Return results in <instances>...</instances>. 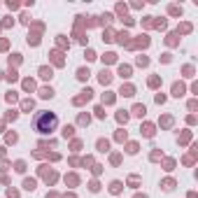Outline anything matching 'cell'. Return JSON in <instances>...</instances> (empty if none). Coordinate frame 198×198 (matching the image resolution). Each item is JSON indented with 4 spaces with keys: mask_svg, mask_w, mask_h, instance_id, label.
<instances>
[{
    "mask_svg": "<svg viewBox=\"0 0 198 198\" xmlns=\"http://www.w3.org/2000/svg\"><path fill=\"white\" fill-rule=\"evenodd\" d=\"M156 103H159V105H163V103H166V96H163V93H156Z\"/></svg>",
    "mask_w": 198,
    "mask_h": 198,
    "instance_id": "cell-50",
    "label": "cell"
},
{
    "mask_svg": "<svg viewBox=\"0 0 198 198\" xmlns=\"http://www.w3.org/2000/svg\"><path fill=\"white\" fill-rule=\"evenodd\" d=\"M96 117H98V119H105V107H103V105L96 107Z\"/></svg>",
    "mask_w": 198,
    "mask_h": 198,
    "instance_id": "cell-39",
    "label": "cell"
},
{
    "mask_svg": "<svg viewBox=\"0 0 198 198\" xmlns=\"http://www.w3.org/2000/svg\"><path fill=\"white\" fill-rule=\"evenodd\" d=\"M114 58H117V54H112V51H107V54L103 56V63H114Z\"/></svg>",
    "mask_w": 198,
    "mask_h": 198,
    "instance_id": "cell-26",
    "label": "cell"
},
{
    "mask_svg": "<svg viewBox=\"0 0 198 198\" xmlns=\"http://www.w3.org/2000/svg\"><path fill=\"white\" fill-rule=\"evenodd\" d=\"M65 184H72V187H75V184H79V177H77V175H70V177H65Z\"/></svg>",
    "mask_w": 198,
    "mask_h": 198,
    "instance_id": "cell-31",
    "label": "cell"
},
{
    "mask_svg": "<svg viewBox=\"0 0 198 198\" xmlns=\"http://www.w3.org/2000/svg\"><path fill=\"white\" fill-rule=\"evenodd\" d=\"M100 19H103V23H110V21H112V14H107V12H105Z\"/></svg>",
    "mask_w": 198,
    "mask_h": 198,
    "instance_id": "cell-49",
    "label": "cell"
},
{
    "mask_svg": "<svg viewBox=\"0 0 198 198\" xmlns=\"http://www.w3.org/2000/svg\"><path fill=\"white\" fill-rule=\"evenodd\" d=\"M37 75H40L42 79H51V77H54V70H51V68H47V65H42V68L37 70Z\"/></svg>",
    "mask_w": 198,
    "mask_h": 198,
    "instance_id": "cell-8",
    "label": "cell"
},
{
    "mask_svg": "<svg viewBox=\"0 0 198 198\" xmlns=\"http://www.w3.org/2000/svg\"><path fill=\"white\" fill-rule=\"evenodd\" d=\"M138 184H140V177H138V175H131V177H128V187H138Z\"/></svg>",
    "mask_w": 198,
    "mask_h": 198,
    "instance_id": "cell-27",
    "label": "cell"
},
{
    "mask_svg": "<svg viewBox=\"0 0 198 198\" xmlns=\"http://www.w3.org/2000/svg\"><path fill=\"white\" fill-rule=\"evenodd\" d=\"M119 96H124V98H133V96H135V86H133V84H121Z\"/></svg>",
    "mask_w": 198,
    "mask_h": 198,
    "instance_id": "cell-3",
    "label": "cell"
},
{
    "mask_svg": "<svg viewBox=\"0 0 198 198\" xmlns=\"http://www.w3.org/2000/svg\"><path fill=\"white\" fill-rule=\"evenodd\" d=\"M84 58H86V61H93V58H98V56H96L93 49H86V51H84Z\"/></svg>",
    "mask_w": 198,
    "mask_h": 198,
    "instance_id": "cell-29",
    "label": "cell"
},
{
    "mask_svg": "<svg viewBox=\"0 0 198 198\" xmlns=\"http://www.w3.org/2000/svg\"><path fill=\"white\" fill-rule=\"evenodd\" d=\"M98 79H100V84H103V86H107L110 82H112V72H110V70H105V68H103V70L98 72Z\"/></svg>",
    "mask_w": 198,
    "mask_h": 198,
    "instance_id": "cell-6",
    "label": "cell"
},
{
    "mask_svg": "<svg viewBox=\"0 0 198 198\" xmlns=\"http://www.w3.org/2000/svg\"><path fill=\"white\" fill-rule=\"evenodd\" d=\"M168 12H170L172 17H182V7H177V5H170V7H168Z\"/></svg>",
    "mask_w": 198,
    "mask_h": 198,
    "instance_id": "cell-24",
    "label": "cell"
},
{
    "mask_svg": "<svg viewBox=\"0 0 198 198\" xmlns=\"http://www.w3.org/2000/svg\"><path fill=\"white\" fill-rule=\"evenodd\" d=\"M7 198H19V191L17 189H7Z\"/></svg>",
    "mask_w": 198,
    "mask_h": 198,
    "instance_id": "cell-46",
    "label": "cell"
},
{
    "mask_svg": "<svg viewBox=\"0 0 198 198\" xmlns=\"http://www.w3.org/2000/svg\"><path fill=\"white\" fill-rule=\"evenodd\" d=\"M103 103H105V105H112V103H114V93H112V91L103 93Z\"/></svg>",
    "mask_w": 198,
    "mask_h": 198,
    "instance_id": "cell-19",
    "label": "cell"
},
{
    "mask_svg": "<svg viewBox=\"0 0 198 198\" xmlns=\"http://www.w3.org/2000/svg\"><path fill=\"white\" fill-rule=\"evenodd\" d=\"M54 93H56V91L51 89V86H45V89H40V98L49 100V98H54Z\"/></svg>",
    "mask_w": 198,
    "mask_h": 198,
    "instance_id": "cell-12",
    "label": "cell"
},
{
    "mask_svg": "<svg viewBox=\"0 0 198 198\" xmlns=\"http://www.w3.org/2000/svg\"><path fill=\"white\" fill-rule=\"evenodd\" d=\"M21 107H23V112H30V110L35 107V103H33V100H23V103H21Z\"/></svg>",
    "mask_w": 198,
    "mask_h": 198,
    "instance_id": "cell-25",
    "label": "cell"
},
{
    "mask_svg": "<svg viewBox=\"0 0 198 198\" xmlns=\"http://www.w3.org/2000/svg\"><path fill=\"white\" fill-rule=\"evenodd\" d=\"M133 198H147V196H144V193H135Z\"/></svg>",
    "mask_w": 198,
    "mask_h": 198,
    "instance_id": "cell-59",
    "label": "cell"
},
{
    "mask_svg": "<svg viewBox=\"0 0 198 198\" xmlns=\"http://www.w3.org/2000/svg\"><path fill=\"white\" fill-rule=\"evenodd\" d=\"M56 126H58V117L56 112H49V110H42V112H35L33 117V131L40 135H49L54 133Z\"/></svg>",
    "mask_w": 198,
    "mask_h": 198,
    "instance_id": "cell-1",
    "label": "cell"
},
{
    "mask_svg": "<svg viewBox=\"0 0 198 198\" xmlns=\"http://www.w3.org/2000/svg\"><path fill=\"white\" fill-rule=\"evenodd\" d=\"M161 187H163V191H172V189H175V180H170V177H168V180L161 182Z\"/></svg>",
    "mask_w": 198,
    "mask_h": 198,
    "instance_id": "cell-17",
    "label": "cell"
},
{
    "mask_svg": "<svg viewBox=\"0 0 198 198\" xmlns=\"http://www.w3.org/2000/svg\"><path fill=\"white\" fill-rule=\"evenodd\" d=\"M65 198H75V193H70V196H65Z\"/></svg>",
    "mask_w": 198,
    "mask_h": 198,
    "instance_id": "cell-60",
    "label": "cell"
},
{
    "mask_svg": "<svg viewBox=\"0 0 198 198\" xmlns=\"http://www.w3.org/2000/svg\"><path fill=\"white\" fill-rule=\"evenodd\" d=\"M177 33H191V23H182V26L177 28Z\"/></svg>",
    "mask_w": 198,
    "mask_h": 198,
    "instance_id": "cell-38",
    "label": "cell"
},
{
    "mask_svg": "<svg viewBox=\"0 0 198 198\" xmlns=\"http://www.w3.org/2000/svg\"><path fill=\"white\" fill-rule=\"evenodd\" d=\"M161 61H163V63H170L172 56H170V54H163V56H161Z\"/></svg>",
    "mask_w": 198,
    "mask_h": 198,
    "instance_id": "cell-52",
    "label": "cell"
},
{
    "mask_svg": "<svg viewBox=\"0 0 198 198\" xmlns=\"http://www.w3.org/2000/svg\"><path fill=\"white\" fill-rule=\"evenodd\" d=\"M51 56H54V63H56V65H63V58H61V54H58V51H54Z\"/></svg>",
    "mask_w": 198,
    "mask_h": 198,
    "instance_id": "cell-41",
    "label": "cell"
},
{
    "mask_svg": "<svg viewBox=\"0 0 198 198\" xmlns=\"http://www.w3.org/2000/svg\"><path fill=\"white\" fill-rule=\"evenodd\" d=\"M140 133H142V138H154V133H156V128H154V124H149V121H144L142 126H140Z\"/></svg>",
    "mask_w": 198,
    "mask_h": 198,
    "instance_id": "cell-2",
    "label": "cell"
},
{
    "mask_svg": "<svg viewBox=\"0 0 198 198\" xmlns=\"http://www.w3.org/2000/svg\"><path fill=\"white\" fill-rule=\"evenodd\" d=\"M5 77H7L9 82H17V79H19V75H17V70H14V68H12V70H9L7 75H5Z\"/></svg>",
    "mask_w": 198,
    "mask_h": 198,
    "instance_id": "cell-33",
    "label": "cell"
},
{
    "mask_svg": "<svg viewBox=\"0 0 198 198\" xmlns=\"http://www.w3.org/2000/svg\"><path fill=\"white\" fill-rule=\"evenodd\" d=\"M189 138H191V133H189V131H184V133H182L180 138H177V142H182V144H184V142H189Z\"/></svg>",
    "mask_w": 198,
    "mask_h": 198,
    "instance_id": "cell-30",
    "label": "cell"
},
{
    "mask_svg": "<svg viewBox=\"0 0 198 198\" xmlns=\"http://www.w3.org/2000/svg\"><path fill=\"white\" fill-rule=\"evenodd\" d=\"M184 77H193V68H191V65H184Z\"/></svg>",
    "mask_w": 198,
    "mask_h": 198,
    "instance_id": "cell-40",
    "label": "cell"
},
{
    "mask_svg": "<svg viewBox=\"0 0 198 198\" xmlns=\"http://www.w3.org/2000/svg\"><path fill=\"white\" fill-rule=\"evenodd\" d=\"M128 119H131V114H128L126 110H119V112H117V121H119V124H124V126H126Z\"/></svg>",
    "mask_w": 198,
    "mask_h": 198,
    "instance_id": "cell-13",
    "label": "cell"
},
{
    "mask_svg": "<svg viewBox=\"0 0 198 198\" xmlns=\"http://www.w3.org/2000/svg\"><path fill=\"white\" fill-rule=\"evenodd\" d=\"M17 100V91H7V103H14Z\"/></svg>",
    "mask_w": 198,
    "mask_h": 198,
    "instance_id": "cell-43",
    "label": "cell"
},
{
    "mask_svg": "<svg viewBox=\"0 0 198 198\" xmlns=\"http://www.w3.org/2000/svg\"><path fill=\"white\" fill-rule=\"evenodd\" d=\"M91 98H93V91H91V89H84L79 98H75V105H82L84 100H91Z\"/></svg>",
    "mask_w": 198,
    "mask_h": 198,
    "instance_id": "cell-7",
    "label": "cell"
},
{
    "mask_svg": "<svg viewBox=\"0 0 198 198\" xmlns=\"http://www.w3.org/2000/svg\"><path fill=\"white\" fill-rule=\"evenodd\" d=\"M147 84H149V89H159V86H161V77H149Z\"/></svg>",
    "mask_w": 198,
    "mask_h": 198,
    "instance_id": "cell-18",
    "label": "cell"
},
{
    "mask_svg": "<svg viewBox=\"0 0 198 198\" xmlns=\"http://www.w3.org/2000/svg\"><path fill=\"white\" fill-rule=\"evenodd\" d=\"M26 42H28V45H33V47H37V45H40V37H37V35H28Z\"/></svg>",
    "mask_w": 198,
    "mask_h": 198,
    "instance_id": "cell-34",
    "label": "cell"
},
{
    "mask_svg": "<svg viewBox=\"0 0 198 198\" xmlns=\"http://www.w3.org/2000/svg\"><path fill=\"white\" fill-rule=\"evenodd\" d=\"M72 135H75V126H72V124L63 126V138H72Z\"/></svg>",
    "mask_w": 198,
    "mask_h": 198,
    "instance_id": "cell-20",
    "label": "cell"
},
{
    "mask_svg": "<svg viewBox=\"0 0 198 198\" xmlns=\"http://www.w3.org/2000/svg\"><path fill=\"white\" fill-rule=\"evenodd\" d=\"M89 189L93 191V193H96V191H100V184H98V182H96V180H93V182H91V184H89Z\"/></svg>",
    "mask_w": 198,
    "mask_h": 198,
    "instance_id": "cell-45",
    "label": "cell"
},
{
    "mask_svg": "<svg viewBox=\"0 0 198 198\" xmlns=\"http://www.w3.org/2000/svg\"><path fill=\"white\" fill-rule=\"evenodd\" d=\"M35 187H37V182L33 180V177H26V180H23V189L26 191H35Z\"/></svg>",
    "mask_w": 198,
    "mask_h": 198,
    "instance_id": "cell-14",
    "label": "cell"
},
{
    "mask_svg": "<svg viewBox=\"0 0 198 198\" xmlns=\"http://www.w3.org/2000/svg\"><path fill=\"white\" fill-rule=\"evenodd\" d=\"M131 114H133V117H140V119H142L144 114H147V105H142V103H135L133 110H131Z\"/></svg>",
    "mask_w": 198,
    "mask_h": 198,
    "instance_id": "cell-4",
    "label": "cell"
},
{
    "mask_svg": "<svg viewBox=\"0 0 198 198\" xmlns=\"http://www.w3.org/2000/svg\"><path fill=\"white\" fill-rule=\"evenodd\" d=\"M23 89H26V91H33V89H35V82H33V79H26V82H23Z\"/></svg>",
    "mask_w": 198,
    "mask_h": 198,
    "instance_id": "cell-37",
    "label": "cell"
},
{
    "mask_svg": "<svg viewBox=\"0 0 198 198\" xmlns=\"http://www.w3.org/2000/svg\"><path fill=\"white\" fill-rule=\"evenodd\" d=\"M17 140H19L17 133H9V135H7V142H17Z\"/></svg>",
    "mask_w": 198,
    "mask_h": 198,
    "instance_id": "cell-54",
    "label": "cell"
},
{
    "mask_svg": "<svg viewBox=\"0 0 198 198\" xmlns=\"http://www.w3.org/2000/svg\"><path fill=\"white\" fill-rule=\"evenodd\" d=\"M187 198H198V196H196V191H189V193H187Z\"/></svg>",
    "mask_w": 198,
    "mask_h": 198,
    "instance_id": "cell-58",
    "label": "cell"
},
{
    "mask_svg": "<svg viewBox=\"0 0 198 198\" xmlns=\"http://www.w3.org/2000/svg\"><path fill=\"white\" fill-rule=\"evenodd\" d=\"M89 75H91L89 68H79V70H77V79H79V82H86V79H89Z\"/></svg>",
    "mask_w": 198,
    "mask_h": 198,
    "instance_id": "cell-15",
    "label": "cell"
},
{
    "mask_svg": "<svg viewBox=\"0 0 198 198\" xmlns=\"http://www.w3.org/2000/svg\"><path fill=\"white\" fill-rule=\"evenodd\" d=\"M19 61H21V54H12V56H9V65H12V63H19Z\"/></svg>",
    "mask_w": 198,
    "mask_h": 198,
    "instance_id": "cell-42",
    "label": "cell"
},
{
    "mask_svg": "<svg viewBox=\"0 0 198 198\" xmlns=\"http://www.w3.org/2000/svg\"><path fill=\"white\" fill-rule=\"evenodd\" d=\"M161 124H163V126H170L172 119H170V117H163V119H161Z\"/></svg>",
    "mask_w": 198,
    "mask_h": 198,
    "instance_id": "cell-53",
    "label": "cell"
},
{
    "mask_svg": "<svg viewBox=\"0 0 198 198\" xmlns=\"http://www.w3.org/2000/svg\"><path fill=\"white\" fill-rule=\"evenodd\" d=\"M110 161L114 163V166H119V161H121V156H119V154H112V159H110Z\"/></svg>",
    "mask_w": 198,
    "mask_h": 198,
    "instance_id": "cell-48",
    "label": "cell"
},
{
    "mask_svg": "<svg viewBox=\"0 0 198 198\" xmlns=\"http://www.w3.org/2000/svg\"><path fill=\"white\" fill-rule=\"evenodd\" d=\"M175 37H177L175 33H172V35H168V45H177V40H175Z\"/></svg>",
    "mask_w": 198,
    "mask_h": 198,
    "instance_id": "cell-55",
    "label": "cell"
},
{
    "mask_svg": "<svg viewBox=\"0 0 198 198\" xmlns=\"http://www.w3.org/2000/svg\"><path fill=\"white\" fill-rule=\"evenodd\" d=\"M0 49H7V40H0Z\"/></svg>",
    "mask_w": 198,
    "mask_h": 198,
    "instance_id": "cell-57",
    "label": "cell"
},
{
    "mask_svg": "<svg viewBox=\"0 0 198 198\" xmlns=\"http://www.w3.org/2000/svg\"><path fill=\"white\" fill-rule=\"evenodd\" d=\"M114 140H117V142H124V140H126V131H117Z\"/></svg>",
    "mask_w": 198,
    "mask_h": 198,
    "instance_id": "cell-36",
    "label": "cell"
},
{
    "mask_svg": "<svg viewBox=\"0 0 198 198\" xmlns=\"http://www.w3.org/2000/svg\"><path fill=\"white\" fill-rule=\"evenodd\" d=\"M131 72H133L131 65H119V77H121V79H128V77H131Z\"/></svg>",
    "mask_w": 198,
    "mask_h": 198,
    "instance_id": "cell-11",
    "label": "cell"
},
{
    "mask_svg": "<svg viewBox=\"0 0 198 198\" xmlns=\"http://www.w3.org/2000/svg\"><path fill=\"white\" fill-rule=\"evenodd\" d=\"M0 79H2V72H0Z\"/></svg>",
    "mask_w": 198,
    "mask_h": 198,
    "instance_id": "cell-61",
    "label": "cell"
},
{
    "mask_svg": "<svg viewBox=\"0 0 198 198\" xmlns=\"http://www.w3.org/2000/svg\"><path fill=\"white\" fill-rule=\"evenodd\" d=\"M135 47H149V37L140 35V37H138V42H135Z\"/></svg>",
    "mask_w": 198,
    "mask_h": 198,
    "instance_id": "cell-22",
    "label": "cell"
},
{
    "mask_svg": "<svg viewBox=\"0 0 198 198\" xmlns=\"http://www.w3.org/2000/svg\"><path fill=\"white\" fill-rule=\"evenodd\" d=\"M89 121H91L89 114H79V117H77V124H79V126H89Z\"/></svg>",
    "mask_w": 198,
    "mask_h": 198,
    "instance_id": "cell-21",
    "label": "cell"
},
{
    "mask_svg": "<svg viewBox=\"0 0 198 198\" xmlns=\"http://www.w3.org/2000/svg\"><path fill=\"white\" fill-rule=\"evenodd\" d=\"M121 191H124V184H121L119 180L110 182V193H114V196H117V193H121Z\"/></svg>",
    "mask_w": 198,
    "mask_h": 198,
    "instance_id": "cell-9",
    "label": "cell"
},
{
    "mask_svg": "<svg viewBox=\"0 0 198 198\" xmlns=\"http://www.w3.org/2000/svg\"><path fill=\"white\" fill-rule=\"evenodd\" d=\"M196 107H198V100L191 98V100H189V110H196Z\"/></svg>",
    "mask_w": 198,
    "mask_h": 198,
    "instance_id": "cell-51",
    "label": "cell"
},
{
    "mask_svg": "<svg viewBox=\"0 0 198 198\" xmlns=\"http://www.w3.org/2000/svg\"><path fill=\"white\" fill-rule=\"evenodd\" d=\"M14 170H17V172H26V163H23V161H17V163H14Z\"/></svg>",
    "mask_w": 198,
    "mask_h": 198,
    "instance_id": "cell-35",
    "label": "cell"
},
{
    "mask_svg": "<svg viewBox=\"0 0 198 198\" xmlns=\"http://www.w3.org/2000/svg\"><path fill=\"white\" fill-rule=\"evenodd\" d=\"M126 152L128 154H138V142H128L126 144Z\"/></svg>",
    "mask_w": 198,
    "mask_h": 198,
    "instance_id": "cell-28",
    "label": "cell"
},
{
    "mask_svg": "<svg viewBox=\"0 0 198 198\" xmlns=\"http://www.w3.org/2000/svg\"><path fill=\"white\" fill-rule=\"evenodd\" d=\"M114 37H117V42H119V45H128V33H126V30H121V33H117Z\"/></svg>",
    "mask_w": 198,
    "mask_h": 198,
    "instance_id": "cell-16",
    "label": "cell"
},
{
    "mask_svg": "<svg viewBox=\"0 0 198 198\" xmlns=\"http://www.w3.org/2000/svg\"><path fill=\"white\" fill-rule=\"evenodd\" d=\"M184 93H187V86H184L182 82H175V84H172V96H175V98H182Z\"/></svg>",
    "mask_w": 198,
    "mask_h": 198,
    "instance_id": "cell-5",
    "label": "cell"
},
{
    "mask_svg": "<svg viewBox=\"0 0 198 198\" xmlns=\"http://www.w3.org/2000/svg\"><path fill=\"white\" fill-rule=\"evenodd\" d=\"M135 63L140 65V68H147V65H149V58H147V56H138V58H135Z\"/></svg>",
    "mask_w": 198,
    "mask_h": 198,
    "instance_id": "cell-23",
    "label": "cell"
},
{
    "mask_svg": "<svg viewBox=\"0 0 198 198\" xmlns=\"http://www.w3.org/2000/svg\"><path fill=\"white\" fill-rule=\"evenodd\" d=\"M168 23H166V19H161V21H156V28H166Z\"/></svg>",
    "mask_w": 198,
    "mask_h": 198,
    "instance_id": "cell-56",
    "label": "cell"
},
{
    "mask_svg": "<svg viewBox=\"0 0 198 198\" xmlns=\"http://www.w3.org/2000/svg\"><path fill=\"white\" fill-rule=\"evenodd\" d=\"M17 117H19V112H17V110H9L7 114H5V119H7V121H14Z\"/></svg>",
    "mask_w": 198,
    "mask_h": 198,
    "instance_id": "cell-32",
    "label": "cell"
},
{
    "mask_svg": "<svg viewBox=\"0 0 198 198\" xmlns=\"http://www.w3.org/2000/svg\"><path fill=\"white\" fill-rule=\"evenodd\" d=\"M149 159H152V161H159V159H161V152H159V149H154V152H152V156H149Z\"/></svg>",
    "mask_w": 198,
    "mask_h": 198,
    "instance_id": "cell-47",
    "label": "cell"
},
{
    "mask_svg": "<svg viewBox=\"0 0 198 198\" xmlns=\"http://www.w3.org/2000/svg\"><path fill=\"white\" fill-rule=\"evenodd\" d=\"M96 147H98V152H110V140H105V138H98V142H96Z\"/></svg>",
    "mask_w": 198,
    "mask_h": 198,
    "instance_id": "cell-10",
    "label": "cell"
},
{
    "mask_svg": "<svg viewBox=\"0 0 198 198\" xmlns=\"http://www.w3.org/2000/svg\"><path fill=\"white\" fill-rule=\"evenodd\" d=\"M163 166H166V170H172V168H175V161H172V159H166Z\"/></svg>",
    "mask_w": 198,
    "mask_h": 198,
    "instance_id": "cell-44",
    "label": "cell"
}]
</instances>
